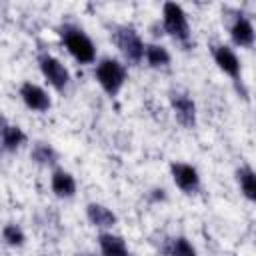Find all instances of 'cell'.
I'll list each match as a JSON object with an SVG mask.
<instances>
[{
    "label": "cell",
    "mask_w": 256,
    "mask_h": 256,
    "mask_svg": "<svg viewBox=\"0 0 256 256\" xmlns=\"http://www.w3.org/2000/svg\"><path fill=\"white\" fill-rule=\"evenodd\" d=\"M58 34H60L66 50L70 52V56L78 64H92L96 60L94 42L90 40V36L82 28H78L74 24H62L58 28Z\"/></svg>",
    "instance_id": "6da1fadb"
},
{
    "label": "cell",
    "mask_w": 256,
    "mask_h": 256,
    "mask_svg": "<svg viewBox=\"0 0 256 256\" xmlns=\"http://www.w3.org/2000/svg\"><path fill=\"white\" fill-rule=\"evenodd\" d=\"M38 64H40V72H42V76L48 80V84H50L54 90L64 92L66 86H68V82H70V72H68V68H66L58 58H54V56H50V54H42L40 60H38Z\"/></svg>",
    "instance_id": "5b68a950"
},
{
    "label": "cell",
    "mask_w": 256,
    "mask_h": 256,
    "mask_svg": "<svg viewBox=\"0 0 256 256\" xmlns=\"http://www.w3.org/2000/svg\"><path fill=\"white\" fill-rule=\"evenodd\" d=\"M98 246H100V256H130L126 240L112 232H100Z\"/></svg>",
    "instance_id": "7c38bea8"
},
{
    "label": "cell",
    "mask_w": 256,
    "mask_h": 256,
    "mask_svg": "<svg viewBox=\"0 0 256 256\" xmlns=\"http://www.w3.org/2000/svg\"><path fill=\"white\" fill-rule=\"evenodd\" d=\"M94 76H96L100 88L108 96H116L122 90L128 74H126V68H124V64L120 60H116V58H102L96 64Z\"/></svg>",
    "instance_id": "3957f363"
},
{
    "label": "cell",
    "mask_w": 256,
    "mask_h": 256,
    "mask_svg": "<svg viewBox=\"0 0 256 256\" xmlns=\"http://www.w3.org/2000/svg\"><path fill=\"white\" fill-rule=\"evenodd\" d=\"M212 56H214L216 66L238 84L240 82V60H238L236 52L230 46L220 44V46H214L212 48Z\"/></svg>",
    "instance_id": "9c48e42d"
},
{
    "label": "cell",
    "mask_w": 256,
    "mask_h": 256,
    "mask_svg": "<svg viewBox=\"0 0 256 256\" xmlns=\"http://www.w3.org/2000/svg\"><path fill=\"white\" fill-rule=\"evenodd\" d=\"M30 158H32V162H36L40 166H52V164H56L58 154H56V150L48 142H36L32 146Z\"/></svg>",
    "instance_id": "e0dca14e"
},
{
    "label": "cell",
    "mask_w": 256,
    "mask_h": 256,
    "mask_svg": "<svg viewBox=\"0 0 256 256\" xmlns=\"http://www.w3.org/2000/svg\"><path fill=\"white\" fill-rule=\"evenodd\" d=\"M230 38L236 46H242V48H250L254 44L256 32H254L252 22L244 14H236L234 22L230 24Z\"/></svg>",
    "instance_id": "30bf717a"
},
{
    "label": "cell",
    "mask_w": 256,
    "mask_h": 256,
    "mask_svg": "<svg viewBox=\"0 0 256 256\" xmlns=\"http://www.w3.org/2000/svg\"><path fill=\"white\" fill-rule=\"evenodd\" d=\"M18 92H20V98L26 104V108H30L34 112H46L52 104L48 92L42 86L34 84V82H22Z\"/></svg>",
    "instance_id": "ba28073f"
},
{
    "label": "cell",
    "mask_w": 256,
    "mask_h": 256,
    "mask_svg": "<svg viewBox=\"0 0 256 256\" xmlns=\"http://www.w3.org/2000/svg\"><path fill=\"white\" fill-rule=\"evenodd\" d=\"M150 198H152L154 202H158V200L162 202V200H166V194H164V190H162V188H154V190H152V194H150Z\"/></svg>",
    "instance_id": "ffe728a7"
},
{
    "label": "cell",
    "mask_w": 256,
    "mask_h": 256,
    "mask_svg": "<svg viewBox=\"0 0 256 256\" xmlns=\"http://www.w3.org/2000/svg\"><path fill=\"white\" fill-rule=\"evenodd\" d=\"M2 238H4V242H6L8 246H12V248H18V246H22V244L26 242L24 230H22L18 224H14V222L4 224V228H2Z\"/></svg>",
    "instance_id": "d6986e66"
},
{
    "label": "cell",
    "mask_w": 256,
    "mask_h": 256,
    "mask_svg": "<svg viewBox=\"0 0 256 256\" xmlns=\"http://www.w3.org/2000/svg\"><path fill=\"white\" fill-rule=\"evenodd\" d=\"M88 256H94V254H88Z\"/></svg>",
    "instance_id": "44dd1931"
},
{
    "label": "cell",
    "mask_w": 256,
    "mask_h": 256,
    "mask_svg": "<svg viewBox=\"0 0 256 256\" xmlns=\"http://www.w3.org/2000/svg\"><path fill=\"white\" fill-rule=\"evenodd\" d=\"M236 180L244 198H248L250 202H256V172L250 166H242L236 170Z\"/></svg>",
    "instance_id": "9a60e30c"
},
{
    "label": "cell",
    "mask_w": 256,
    "mask_h": 256,
    "mask_svg": "<svg viewBox=\"0 0 256 256\" xmlns=\"http://www.w3.org/2000/svg\"><path fill=\"white\" fill-rule=\"evenodd\" d=\"M166 254L168 256H198L196 254V248L184 238V236H176L168 242L166 246Z\"/></svg>",
    "instance_id": "ac0fdd59"
},
{
    "label": "cell",
    "mask_w": 256,
    "mask_h": 256,
    "mask_svg": "<svg viewBox=\"0 0 256 256\" xmlns=\"http://www.w3.org/2000/svg\"><path fill=\"white\" fill-rule=\"evenodd\" d=\"M86 218H88V222H90L92 226L102 228V230H110V228L118 222L116 214H114L108 206H104V204H100V202H90V204L86 206Z\"/></svg>",
    "instance_id": "8fae6325"
},
{
    "label": "cell",
    "mask_w": 256,
    "mask_h": 256,
    "mask_svg": "<svg viewBox=\"0 0 256 256\" xmlns=\"http://www.w3.org/2000/svg\"><path fill=\"white\" fill-rule=\"evenodd\" d=\"M170 174L174 184L184 192V194H196L200 190V174L192 164L186 162H172L170 164Z\"/></svg>",
    "instance_id": "8992f818"
},
{
    "label": "cell",
    "mask_w": 256,
    "mask_h": 256,
    "mask_svg": "<svg viewBox=\"0 0 256 256\" xmlns=\"http://www.w3.org/2000/svg\"><path fill=\"white\" fill-rule=\"evenodd\" d=\"M162 28L182 46H190V24L184 8L176 2H164L162 6Z\"/></svg>",
    "instance_id": "7a4b0ae2"
},
{
    "label": "cell",
    "mask_w": 256,
    "mask_h": 256,
    "mask_svg": "<svg viewBox=\"0 0 256 256\" xmlns=\"http://www.w3.org/2000/svg\"><path fill=\"white\" fill-rule=\"evenodd\" d=\"M112 40L118 46V50L122 52V56L126 58V62L140 64L144 60L146 44L140 38V34L136 32V28H132V26H116L114 32H112Z\"/></svg>",
    "instance_id": "277c9868"
},
{
    "label": "cell",
    "mask_w": 256,
    "mask_h": 256,
    "mask_svg": "<svg viewBox=\"0 0 256 256\" xmlns=\"http://www.w3.org/2000/svg\"><path fill=\"white\" fill-rule=\"evenodd\" d=\"M144 60L150 68H166L170 64V52L160 44H146Z\"/></svg>",
    "instance_id": "2e32d148"
},
{
    "label": "cell",
    "mask_w": 256,
    "mask_h": 256,
    "mask_svg": "<svg viewBox=\"0 0 256 256\" xmlns=\"http://www.w3.org/2000/svg\"><path fill=\"white\" fill-rule=\"evenodd\" d=\"M0 136H2V150L4 152H16L26 142L24 130L20 126H16V124H8L6 120H2Z\"/></svg>",
    "instance_id": "5bb4252c"
},
{
    "label": "cell",
    "mask_w": 256,
    "mask_h": 256,
    "mask_svg": "<svg viewBox=\"0 0 256 256\" xmlns=\"http://www.w3.org/2000/svg\"><path fill=\"white\" fill-rule=\"evenodd\" d=\"M50 188L58 198H72L76 194V180L68 170H54L50 176Z\"/></svg>",
    "instance_id": "4fadbf2b"
},
{
    "label": "cell",
    "mask_w": 256,
    "mask_h": 256,
    "mask_svg": "<svg viewBox=\"0 0 256 256\" xmlns=\"http://www.w3.org/2000/svg\"><path fill=\"white\" fill-rule=\"evenodd\" d=\"M170 106L180 126L184 128L196 126V104L186 92H170Z\"/></svg>",
    "instance_id": "52a82bcc"
}]
</instances>
